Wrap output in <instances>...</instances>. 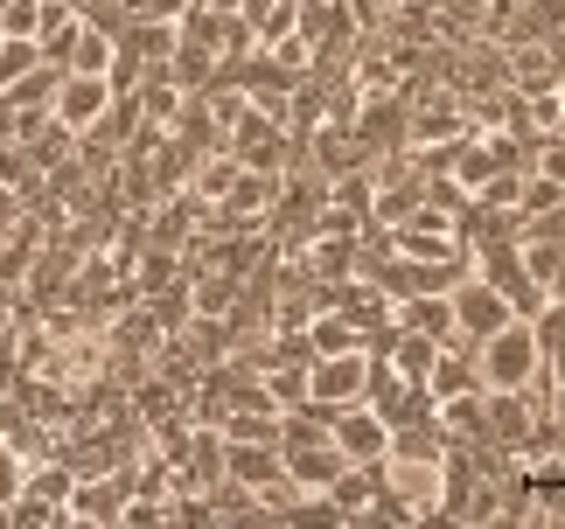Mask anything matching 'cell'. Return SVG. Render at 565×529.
<instances>
[{"mask_svg": "<svg viewBox=\"0 0 565 529\" xmlns=\"http://www.w3.org/2000/svg\"><path fill=\"white\" fill-rule=\"evenodd\" d=\"M475 348V369H482V390H524L537 369H545V348H537V327L524 314H510L495 335L468 342Z\"/></svg>", "mask_w": 565, "mask_h": 529, "instance_id": "cell-1", "label": "cell"}, {"mask_svg": "<svg viewBox=\"0 0 565 529\" xmlns=\"http://www.w3.org/2000/svg\"><path fill=\"white\" fill-rule=\"evenodd\" d=\"M287 147H294L287 119L258 112V105H245V119L224 132V153H231L237 168H252V174H279V168H287Z\"/></svg>", "mask_w": 565, "mask_h": 529, "instance_id": "cell-2", "label": "cell"}, {"mask_svg": "<svg viewBox=\"0 0 565 529\" xmlns=\"http://www.w3.org/2000/svg\"><path fill=\"white\" fill-rule=\"evenodd\" d=\"M447 314H454V342H482V335H495V327L516 314V306L468 264V272L447 285Z\"/></svg>", "mask_w": 565, "mask_h": 529, "instance_id": "cell-3", "label": "cell"}, {"mask_svg": "<svg viewBox=\"0 0 565 529\" xmlns=\"http://www.w3.org/2000/svg\"><path fill=\"white\" fill-rule=\"evenodd\" d=\"M371 384V348H342V356H315L308 363V397L315 404H363Z\"/></svg>", "mask_w": 565, "mask_h": 529, "instance_id": "cell-4", "label": "cell"}, {"mask_svg": "<svg viewBox=\"0 0 565 529\" xmlns=\"http://www.w3.org/2000/svg\"><path fill=\"white\" fill-rule=\"evenodd\" d=\"M329 439H335L342 460H384L391 425H384L371 404H335V411H329Z\"/></svg>", "mask_w": 565, "mask_h": 529, "instance_id": "cell-5", "label": "cell"}, {"mask_svg": "<svg viewBox=\"0 0 565 529\" xmlns=\"http://www.w3.org/2000/svg\"><path fill=\"white\" fill-rule=\"evenodd\" d=\"M113 77H84V71H63V84H56V105L50 112L71 126V132H84V126H98L105 112H113Z\"/></svg>", "mask_w": 565, "mask_h": 529, "instance_id": "cell-6", "label": "cell"}, {"mask_svg": "<svg viewBox=\"0 0 565 529\" xmlns=\"http://www.w3.org/2000/svg\"><path fill=\"white\" fill-rule=\"evenodd\" d=\"M224 474L258 495V488H273V481H287V460H279L273 439H224Z\"/></svg>", "mask_w": 565, "mask_h": 529, "instance_id": "cell-7", "label": "cell"}, {"mask_svg": "<svg viewBox=\"0 0 565 529\" xmlns=\"http://www.w3.org/2000/svg\"><path fill=\"white\" fill-rule=\"evenodd\" d=\"M398 327H412V335H433V342H454L447 293H412V300H398Z\"/></svg>", "mask_w": 565, "mask_h": 529, "instance_id": "cell-8", "label": "cell"}, {"mask_svg": "<svg viewBox=\"0 0 565 529\" xmlns=\"http://www.w3.org/2000/svg\"><path fill=\"white\" fill-rule=\"evenodd\" d=\"M113 50H119V42L105 35V29H92V21H77V42H71V56H63V71L105 77V71H113Z\"/></svg>", "mask_w": 565, "mask_h": 529, "instance_id": "cell-9", "label": "cell"}, {"mask_svg": "<svg viewBox=\"0 0 565 529\" xmlns=\"http://www.w3.org/2000/svg\"><path fill=\"white\" fill-rule=\"evenodd\" d=\"M56 84H63L56 63H35L29 77H14V84H8V98L21 105V112H50V105H56Z\"/></svg>", "mask_w": 565, "mask_h": 529, "instance_id": "cell-10", "label": "cell"}, {"mask_svg": "<svg viewBox=\"0 0 565 529\" xmlns=\"http://www.w3.org/2000/svg\"><path fill=\"white\" fill-rule=\"evenodd\" d=\"M42 63V50H35V35H0V91H8L14 77H29Z\"/></svg>", "mask_w": 565, "mask_h": 529, "instance_id": "cell-11", "label": "cell"}, {"mask_svg": "<svg viewBox=\"0 0 565 529\" xmlns=\"http://www.w3.org/2000/svg\"><path fill=\"white\" fill-rule=\"evenodd\" d=\"M21 481H29V453H21L14 439H0V509L21 495Z\"/></svg>", "mask_w": 565, "mask_h": 529, "instance_id": "cell-12", "label": "cell"}, {"mask_svg": "<svg viewBox=\"0 0 565 529\" xmlns=\"http://www.w3.org/2000/svg\"><path fill=\"white\" fill-rule=\"evenodd\" d=\"M42 29V0H8L0 8V35H35Z\"/></svg>", "mask_w": 565, "mask_h": 529, "instance_id": "cell-13", "label": "cell"}, {"mask_svg": "<svg viewBox=\"0 0 565 529\" xmlns=\"http://www.w3.org/2000/svg\"><path fill=\"white\" fill-rule=\"evenodd\" d=\"M545 293H565V245H558V264H552V279H545Z\"/></svg>", "mask_w": 565, "mask_h": 529, "instance_id": "cell-14", "label": "cell"}]
</instances>
